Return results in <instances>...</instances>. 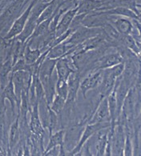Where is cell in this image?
<instances>
[{"label": "cell", "mask_w": 141, "mask_h": 156, "mask_svg": "<svg viewBox=\"0 0 141 156\" xmlns=\"http://www.w3.org/2000/svg\"><path fill=\"white\" fill-rule=\"evenodd\" d=\"M24 2V0H14V2L8 5L0 14V34L3 32L7 33L14 21L19 17Z\"/></svg>", "instance_id": "6da1fadb"}, {"label": "cell", "mask_w": 141, "mask_h": 156, "mask_svg": "<svg viewBox=\"0 0 141 156\" xmlns=\"http://www.w3.org/2000/svg\"><path fill=\"white\" fill-rule=\"evenodd\" d=\"M31 74L27 71H17L11 72V80H12L15 94L17 97L18 102L19 98H21L22 92L28 93L30 89L31 84L32 83Z\"/></svg>", "instance_id": "7a4b0ae2"}, {"label": "cell", "mask_w": 141, "mask_h": 156, "mask_svg": "<svg viewBox=\"0 0 141 156\" xmlns=\"http://www.w3.org/2000/svg\"><path fill=\"white\" fill-rule=\"evenodd\" d=\"M111 126L109 122H95V123H88L87 126L84 127L83 133H82L81 138L79 139V142L76 145L74 149L70 152L71 154H75L79 153L82 150L83 146H84V143L92 136H93L95 133H97L101 129L108 128Z\"/></svg>", "instance_id": "3957f363"}, {"label": "cell", "mask_w": 141, "mask_h": 156, "mask_svg": "<svg viewBox=\"0 0 141 156\" xmlns=\"http://www.w3.org/2000/svg\"><path fill=\"white\" fill-rule=\"evenodd\" d=\"M83 130H84L83 123H77L72 125L69 127L68 130L64 131L63 146H65V148L68 151L70 152L76 147L79 142V139L81 138Z\"/></svg>", "instance_id": "277c9868"}, {"label": "cell", "mask_w": 141, "mask_h": 156, "mask_svg": "<svg viewBox=\"0 0 141 156\" xmlns=\"http://www.w3.org/2000/svg\"><path fill=\"white\" fill-rule=\"evenodd\" d=\"M34 2H35V1L34 2H32L31 4L27 8V10L24 11V13L22 14L20 16H19L14 21V23L11 25V28L9 29V30L7 31L6 35L3 37V39H6V40H11V39L16 38L23 31L24 27H25L26 23H27V21L28 20V17H29V15H30L32 7H34Z\"/></svg>", "instance_id": "5b68a950"}, {"label": "cell", "mask_w": 141, "mask_h": 156, "mask_svg": "<svg viewBox=\"0 0 141 156\" xmlns=\"http://www.w3.org/2000/svg\"><path fill=\"white\" fill-rule=\"evenodd\" d=\"M103 71L102 70H96L87 76L81 83H79V88L82 90L83 96L86 97L87 92L90 90L99 86L102 80Z\"/></svg>", "instance_id": "8992f818"}, {"label": "cell", "mask_w": 141, "mask_h": 156, "mask_svg": "<svg viewBox=\"0 0 141 156\" xmlns=\"http://www.w3.org/2000/svg\"><path fill=\"white\" fill-rule=\"evenodd\" d=\"M103 98L101 100L96 112L90 119L89 123L108 122L109 119H110V113H109L107 97H103Z\"/></svg>", "instance_id": "52a82bcc"}, {"label": "cell", "mask_w": 141, "mask_h": 156, "mask_svg": "<svg viewBox=\"0 0 141 156\" xmlns=\"http://www.w3.org/2000/svg\"><path fill=\"white\" fill-rule=\"evenodd\" d=\"M123 62V57L119 53L109 54L107 55L103 56L99 60L96 61L95 69L96 70H104L110 68L115 65Z\"/></svg>", "instance_id": "ba28073f"}, {"label": "cell", "mask_w": 141, "mask_h": 156, "mask_svg": "<svg viewBox=\"0 0 141 156\" xmlns=\"http://www.w3.org/2000/svg\"><path fill=\"white\" fill-rule=\"evenodd\" d=\"M116 79L111 75L109 69L105 70L103 72V77L101 83L99 84V90L103 97H107L115 87V83Z\"/></svg>", "instance_id": "9c48e42d"}, {"label": "cell", "mask_w": 141, "mask_h": 156, "mask_svg": "<svg viewBox=\"0 0 141 156\" xmlns=\"http://www.w3.org/2000/svg\"><path fill=\"white\" fill-rule=\"evenodd\" d=\"M67 87H68V93L67 97L66 103H73L76 98L78 88L79 87V74L76 71H73L67 79Z\"/></svg>", "instance_id": "30bf717a"}, {"label": "cell", "mask_w": 141, "mask_h": 156, "mask_svg": "<svg viewBox=\"0 0 141 156\" xmlns=\"http://www.w3.org/2000/svg\"><path fill=\"white\" fill-rule=\"evenodd\" d=\"M30 129L33 135L37 139H39L42 137L43 133V125L39 119V114H38V103H35V104L33 106V110L31 111V118L30 122Z\"/></svg>", "instance_id": "8fae6325"}, {"label": "cell", "mask_w": 141, "mask_h": 156, "mask_svg": "<svg viewBox=\"0 0 141 156\" xmlns=\"http://www.w3.org/2000/svg\"><path fill=\"white\" fill-rule=\"evenodd\" d=\"M56 75L59 80L67 81L68 77L74 71L70 65V61L67 58H60L57 59L56 63Z\"/></svg>", "instance_id": "7c38bea8"}, {"label": "cell", "mask_w": 141, "mask_h": 156, "mask_svg": "<svg viewBox=\"0 0 141 156\" xmlns=\"http://www.w3.org/2000/svg\"><path fill=\"white\" fill-rule=\"evenodd\" d=\"M78 11V8L73 9L67 12L65 15H63V17L62 18L61 21L60 22V23L57 24L56 28V36H60L61 34H64L66 32L67 29L69 28L70 23L73 20L74 17H75V14Z\"/></svg>", "instance_id": "4fadbf2b"}, {"label": "cell", "mask_w": 141, "mask_h": 156, "mask_svg": "<svg viewBox=\"0 0 141 156\" xmlns=\"http://www.w3.org/2000/svg\"><path fill=\"white\" fill-rule=\"evenodd\" d=\"M72 47L73 46L71 45H67V42L58 43L56 45L52 46L51 49L47 51V58H51V59H59L67 53L68 48Z\"/></svg>", "instance_id": "5bb4252c"}, {"label": "cell", "mask_w": 141, "mask_h": 156, "mask_svg": "<svg viewBox=\"0 0 141 156\" xmlns=\"http://www.w3.org/2000/svg\"><path fill=\"white\" fill-rule=\"evenodd\" d=\"M2 93L5 99L6 98L11 103L13 112H15V105L18 103V99L17 97H16V94H15L14 85H13L12 80H11V77L10 79V80H9L8 83H7V84L2 89Z\"/></svg>", "instance_id": "9a60e30c"}, {"label": "cell", "mask_w": 141, "mask_h": 156, "mask_svg": "<svg viewBox=\"0 0 141 156\" xmlns=\"http://www.w3.org/2000/svg\"><path fill=\"white\" fill-rule=\"evenodd\" d=\"M27 47H25L24 51V58L26 64L28 66L33 65L34 63L39 59L41 55V51L38 48H34L32 49L31 46H29L27 43Z\"/></svg>", "instance_id": "2e32d148"}, {"label": "cell", "mask_w": 141, "mask_h": 156, "mask_svg": "<svg viewBox=\"0 0 141 156\" xmlns=\"http://www.w3.org/2000/svg\"><path fill=\"white\" fill-rule=\"evenodd\" d=\"M97 133H98L99 135L96 143V154L97 155H103V154H105L107 143H108V133H107V130H105L103 134H99V130Z\"/></svg>", "instance_id": "e0dca14e"}, {"label": "cell", "mask_w": 141, "mask_h": 156, "mask_svg": "<svg viewBox=\"0 0 141 156\" xmlns=\"http://www.w3.org/2000/svg\"><path fill=\"white\" fill-rule=\"evenodd\" d=\"M63 139H64V130H59L57 132H56L55 134H51V137H50L49 143L47 144V149L45 151L44 154H46L48 151H50L51 149L54 147H56L58 146H60V147H63Z\"/></svg>", "instance_id": "ac0fdd59"}, {"label": "cell", "mask_w": 141, "mask_h": 156, "mask_svg": "<svg viewBox=\"0 0 141 156\" xmlns=\"http://www.w3.org/2000/svg\"><path fill=\"white\" fill-rule=\"evenodd\" d=\"M19 137V118L16 119L15 122H13L9 132V147L12 149L17 143Z\"/></svg>", "instance_id": "d6986e66"}, {"label": "cell", "mask_w": 141, "mask_h": 156, "mask_svg": "<svg viewBox=\"0 0 141 156\" xmlns=\"http://www.w3.org/2000/svg\"><path fill=\"white\" fill-rule=\"evenodd\" d=\"M65 103H66V99L63 97L60 96L59 94H56L54 95V98L52 99V102L50 105H51V107L50 109L51 111H53L56 114H60L62 110L63 109L64 106H65Z\"/></svg>", "instance_id": "ffe728a7"}, {"label": "cell", "mask_w": 141, "mask_h": 156, "mask_svg": "<svg viewBox=\"0 0 141 156\" xmlns=\"http://www.w3.org/2000/svg\"><path fill=\"white\" fill-rule=\"evenodd\" d=\"M100 6V2L97 0H85L81 3L78 8L79 13H87L88 11H92L93 9Z\"/></svg>", "instance_id": "44dd1931"}, {"label": "cell", "mask_w": 141, "mask_h": 156, "mask_svg": "<svg viewBox=\"0 0 141 156\" xmlns=\"http://www.w3.org/2000/svg\"><path fill=\"white\" fill-rule=\"evenodd\" d=\"M115 27L117 28L118 31L121 33L123 35L128 34L132 30V25L130 22L125 20H119L115 22Z\"/></svg>", "instance_id": "7402d4cb"}, {"label": "cell", "mask_w": 141, "mask_h": 156, "mask_svg": "<svg viewBox=\"0 0 141 156\" xmlns=\"http://www.w3.org/2000/svg\"><path fill=\"white\" fill-rule=\"evenodd\" d=\"M122 39H123V43H124V45H126L128 48L133 50L134 52H136V53L139 54V50L138 48V47L136 46V40L133 39L132 37L128 35V34H124Z\"/></svg>", "instance_id": "603a6c76"}, {"label": "cell", "mask_w": 141, "mask_h": 156, "mask_svg": "<svg viewBox=\"0 0 141 156\" xmlns=\"http://www.w3.org/2000/svg\"><path fill=\"white\" fill-rule=\"evenodd\" d=\"M113 12L114 14H120V15H126V16H129V17H136V15H134L132 11H130L128 9L121 8V7L114 10Z\"/></svg>", "instance_id": "cb8c5ba5"}]
</instances>
